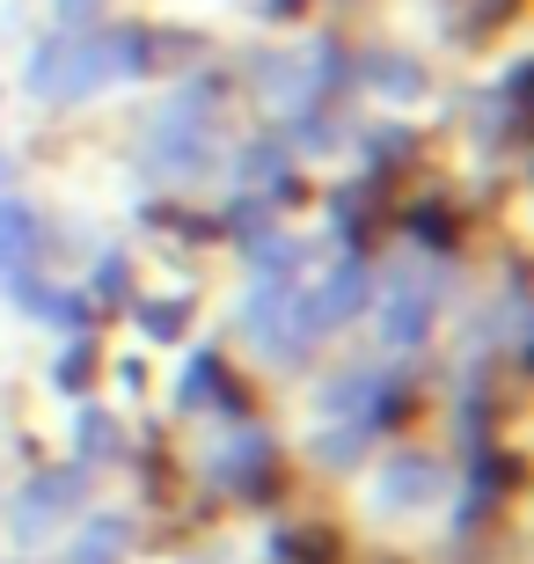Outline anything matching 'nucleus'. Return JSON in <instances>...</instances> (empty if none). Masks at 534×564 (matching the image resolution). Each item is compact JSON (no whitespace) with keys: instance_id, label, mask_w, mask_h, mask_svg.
<instances>
[{"instance_id":"423d86ee","label":"nucleus","mask_w":534,"mask_h":564,"mask_svg":"<svg viewBox=\"0 0 534 564\" xmlns=\"http://www.w3.org/2000/svg\"><path fill=\"white\" fill-rule=\"evenodd\" d=\"M373 337L389 345V352H425V337H432V293L417 286V272H395L389 293L373 286Z\"/></svg>"},{"instance_id":"39448f33","label":"nucleus","mask_w":534,"mask_h":564,"mask_svg":"<svg viewBox=\"0 0 534 564\" xmlns=\"http://www.w3.org/2000/svg\"><path fill=\"white\" fill-rule=\"evenodd\" d=\"M0 293H8V301H15L22 315H30V323H44V330H88V323H96V301H88L81 286H59V279H44V264L37 257H30V264H15V272L0 279Z\"/></svg>"},{"instance_id":"7ed1b4c3","label":"nucleus","mask_w":534,"mask_h":564,"mask_svg":"<svg viewBox=\"0 0 534 564\" xmlns=\"http://www.w3.org/2000/svg\"><path fill=\"white\" fill-rule=\"evenodd\" d=\"M373 513L381 521H411V513H425V506H439L447 499V462L432 455V447H395L381 469H373Z\"/></svg>"},{"instance_id":"ddd939ff","label":"nucleus","mask_w":534,"mask_h":564,"mask_svg":"<svg viewBox=\"0 0 534 564\" xmlns=\"http://www.w3.org/2000/svg\"><path fill=\"white\" fill-rule=\"evenodd\" d=\"M403 228H411L417 242L432 250V257H454V242H461V228H454V213L439 206V198H425V206H411V220H403Z\"/></svg>"},{"instance_id":"4468645a","label":"nucleus","mask_w":534,"mask_h":564,"mask_svg":"<svg viewBox=\"0 0 534 564\" xmlns=\"http://www.w3.org/2000/svg\"><path fill=\"white\" fill-rule=\"evenodd\" d=\"M110 455H118V419L96 411V403H81V469H96Z\"/></svg>"},{"instance_id":"20e7f679","label":"nucleus","mask_w":534,"mask_h":564,"mask_svg":"<svg viewBox=\"0 0 534 564\" xmlns=\"http://www.w3.org/2000/svg\"><path fill=\"white\" fill-rule=\"evenodd\" d=\"M206 484L220 499H271V484H279V440L264 425H227V440L206 455Z\"/></svg>"},{"instance_id":"f3484780","label":"nucleus","mask_w":534,"mask_h":564,"mask_svg":"<svg viewBox=\"0 0 534 564\" xmlns=\"http://www.w3.org/2000/svg\"><path fill=\"white\" fill-rule=\"evenodd\" d=\"M88 301H124V250H103V264H96V279H88Z\"/></svg>"},{"instance_id":"f257e3e1","label":"nucleus","mask_w":534,"mask_h":564,"mask_svg":"<svg viewBox=\"0 0 534 564\" xmlns=\"http://www.w3.org/2000/svg\"><path fill=\"white\" fill-rule=\"evenodd\" d=\"M154 74V30L140 22H124V30H59V37H44L22 66V88L37 96V104H88L96 88L110 82H140Z\"/></svg>"},{"instance_id":"a211bd4d","label":"nucleus","mask_w":534,"mask_h":564,"mask_svg":"<svg viewBox=\"0 0 534 564\" xmlns=\"http://www.w3.org/2000/svg\"><path fill=\"white\" fill-rule=\"evenodd\" d=\"M52 15H59V30H88L103 15V0H52Z\"/></svg>"},{"instance_id":"f8f14e48","label":"nucleus","mask_w":534,"mask_h":564,"mask_svg":"<svg viewBox=\"0 0 534 564\" xmlns=\"http://www.w3.org/2000/svg\"><path fill=\"white\" fill-rule=\"evenodd\" d=\"M367 447H373V433H367V425H351V419H329L323 433L308 440V455L323 462V469H359Z\"/></svg>"},{"instance_id":"dca6fc26","label":"nucleus","mask_w":534,"mask_h":564,"mask_svg":"<svg viewBox=\"0 0 534 564\" xmlns=\"http://www.w3.org/2000/svg\"><path fill=\"white\" fill-rule=\"evenodd\" d=\"M367 140H373V147H359V154H367L373 169H395V162H403V154H411V147H417V140H411V132H403V126H373Z\"/></svg>"},{"instance_id":"f03ea898","label":"nucleus","mask_w":534,"mask_h":564,"mask_svg":"<svg viewBox=\"0 0 534 564\" xmlns=\"http://www.w3.org/2000/svg\"><path fill=\"white\" fill-rule=\"evenodd\" d=\"M81 506H88V469L81 462H52V469H37V477L15 491L8 535H15V543H52L59 528L81 521Z\"/></svg>"},{"instance_id":"6e6552de","label":"nucleus","mask_w":534,"mask_h":564,"mask_svg":"<svg viewBox=\"0 0 534 564\" xmlns=\"http://www.w3.org/2000/svg\"><path fill=\"white\" fill-rule=\"evenodd\" d=\"M212 403H227L235 411V381H227V359L212 352V345H198V352L184 359V375H176V411H212Z\"/></svg>"},{"instance_id":"0eeeda50","label":"nucleus","mask_w":534,"mask_h":564,"mask_svg":"<svg viewBox=\"0 0 534 564\" xmlns=\"http://www.w3.org/2000/svg\"><path fill=\"white\" fill-rule=\"evenodd\" d=\"M132 543H140L132 513H81V521L66 528L59 564H124V557H132Z\"/></svg>"},{"instance_id":"9d476101","label":"nucleus","mask_w":534,"mask_h":564,"mask_svg":"<svg viewBox=\"0 0 534 564\" xmlns=\"http://www.w3.org/2000/svg\"><path fill=\"white\" fill-rule=\"evenodd\" d=\"M96 367H103L96 330H74L59 345V359H52V389H59V397H88V389H96Z\"/></svg>"},{"instance_id":"6ab92c4d","label":"nucleus","mask_w":534,"mask_h":564,"mask_svg":"<svg viewBox=\"0 0 534 564\" xmlns=\"http://www.w3.org/2000/svg\"><path fill=\"white\" fill-rule=\"evenodd\" d=\"M8 176H15V162H8V154H0V184H8Z\"/></svg>"},{"instance_id":"1a4fd4ad","label":"nucleus","mask_w":534,"mask_h":564,"mask_svg":"<svg viewBox=\"0 0 534 564\" xmlns=\"http://www.w3.org/2000/svg\"><path fill=\"white\" fill-rule=\"evenodd\" d=\"M37 242H44L37 206H30V198H0V279L15 272V264H30V257H37Z\"/></svg>"},{"instance_id":"9b49d317","label":"nucleus","mask_w":534,"mask_h":564,"mask_svg":"<svg viewBox=\"0 0 534 564\" xmlns=\"http://www.w3.org/2000/svg\"><path fill=\"white\" fill-rule=\"evenodd\" d=\"M132 323H140L154 345H176V337H190V293H132Z\"/></svg>"},{"instance_id":"2eb2a0df","label":"nucleus","mask_w":534,"mask_h":564,"mask_svg":"<svg viewBox=\"0 0 534 564\" xmlns=\"http://www.w3.org/2000/svg\"><path fill=\"white\" fill-rule=\"evenodd\" d=\"M359 74H367L381 96H411V88H425V74H417L411 59H381V52H367V59H359Z\"/></svg>"}]
</instances>
